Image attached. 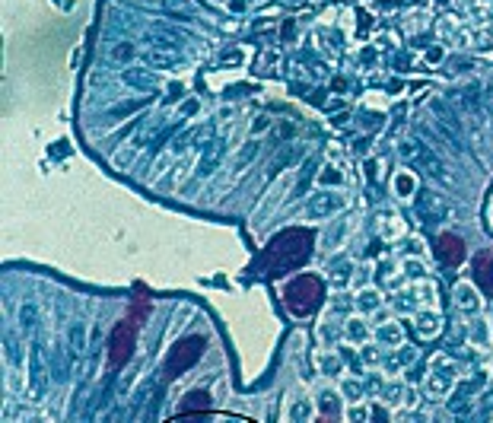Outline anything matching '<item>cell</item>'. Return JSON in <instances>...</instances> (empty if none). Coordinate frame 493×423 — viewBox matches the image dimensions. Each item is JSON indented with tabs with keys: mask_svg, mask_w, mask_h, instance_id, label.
I'll use <instances>...</instances> for the list:
<instances>
[{
	"mask_svg": "<svg viewBox=\"0 0 493 423\" xmlns=\"http://www.w3.org/2000/svg\"><path fill=\"white\" fill-rule=\"evenodd\" d=\"M309 255H312V233L309 229H284L264 249L258 271L264 277H284V274L296 271L299 264H306Z\"/></svg>",
	"mask_w": 493,
	"mask_h": 423,
	"instance_id": "cell-1",
	"label": "cell"
},
{
	"mask_svg": "<svg viewBox=\"0 0 493 423\" xmlns=\"http://www.w3.org/2000/svg\"><path fill=\"white\" fill-rule=\"evenodd\" d=\"M398 156H401V162H408L410 169L430 175L433 181H439V185H449L445 162L439 160L436 153H433V146H426L424 140H404V144H398Z\"/></svg>",
	"mask_w": 493,
	"mask_h": 423,
	"instance_id": "cell-2",
	"label": "cell"
},
{
	"mask_svg": "<svg viewBox=\"0 0 493 423\" xmlns=\"http://www.w3.org/2000/svg\"><path fill=\"white\" fill-rule=\"evenodd\" d=\"M321 296H325V284H321L319 277H312V274H303V277H296L286 286L284 303L293 315H309L319 309Z\"/></svg>",
	"mask_w": 493,
	"mask_h": 423,
	"instance_id": "cell-3",
	"label": "cell"
},
{
	"mask_svg": "<svg viewBox=\"0 0 493 423\" xmlns=\"http://www.w3.org/2000/svg\"><path fill=\"white\" fill-rule=\"evenodd\" d=\"M204 344H207V340L197 338V334L181 338L179 344L169 350V356H166V375H169V379H175V375H181L185 369L195 366V363L201 360V354H204Z\"/></svg>",
	"mask_w": 493,
	"mask_h": 423,
	"instance_id": "cell-4",
	"label": "cell"
},
{
	"mask_svg": "<svg viewBox=\"0 0 493 423\" xmlns=\"http://www.w3.org/2000/svg\"><path fill=\"white\" fill-rule=\"evenodd\" d=\"M134 354V321H118L109 338V363L115 369L125 366Z\"/></svg>",
	"mask_w": 493,
	"mask_h": 423,
	"instance_id": "cell-5",
	"label": "cell"
},
{
	"mask_svg": "<svg viewBox=\"0 0 493 423\" xmlns=\"http://www.w3.org/2000/svg\"><path fill=\"white\" fill-rule=\"evenodd\" d=\"M417 216H420L426 226L443 223L445 216H449V204H445L443 195H436V191H420V195H417Z\"/></svg>",
	"mask_w": 493,
	"mask_h": 423,
	"instance_id": "cell-6",
	"label": "cell"
},
{
	"mask_svg": "<svg viewBox=\"0 0 493 423\" xmlns=\"http://www.w3.org/2000/svg\"><path fill=\"white\" fill-rule=\"evenodd\" d=\"M436 258L445 264V268H459L461 258H465V242H461V236L443 233V236L436 239Z\"/></svg>",
	"mask_w": 493,
	"mask_h": 423,
	"instance_id": "cell-7",
	"label": "cell"
},
{
	"mask_svg": "<svg viewBox=\"0 0 493 423\" xmlns=\"http://www.w3.org/2000/svg\"><path fill=\"white\" fill-rule=\"evenodd\" d=\"M220 160H223V140L220 137L207 140V146H204V153H201V162H197V179L214 175L216 166H220Z\"/></svg>",
	"mask_w": 493,
	"mask_h": 423,
	"instance_id": "cell-8",
	"label": "cell"
},
{
	"mask_svg": "<svg viewBox=\"0 0 493 423\" xmlns=\"http://www.w3.org/2000/svg\"><path fill=\"white\" fill-rule=\"evenodd\" d=\"M181 42H185V35L175 32V29H169V26H156V29H150V32H146V45H150V48L172 51L175 45H181Z\"/></svg>",
	"mask_w": 493,
	"mask_h": 423,
	"instance_id": "cell-9",
	"label": "cell"
},
{
	"mask_svg": "<svg viewBox=\"0 0 493 423\" xmlns=\"http://www.w3.org/2000/svg\"><path fill=\"white\" fill-rule=\"evenodd\" d=\"M474 280L484 290V296H493V255L490 251H480L474 258Z\"/></svg>",
	"mask_w": 493,
	"mask_h": 423,
	"instance_id": "cell-10",
	"label": "cell"
},
{
	"mask_svg": "<svg viewBox=\"0 0 493 423\" xmlns=\"http://www.w3.org/2000/svg\"><path fill=\"white\" fill-rule=\"evenodd\" d=\"M340 207H344V201H340L338 195H315L312 201H309V216H328Z\"/></svg>",
	"mask_w": 493,
	"mask_h": 423,
	"instance_id": "cell-11",
	"label": "cell"
},
{
	"mask_svg": "<svg viewBox=\"0 0 493 423\" xmlns=\"http://www.w3.org/2000/svg\"><path fill=\"white\" fill-rule=\"evenodd\" d=\"M140 61L146 64V67H175L179 64V55L175 51H162V48H146L144 55H140Z\"/></svg>",
	"mask_w": 493,
	"mask_h": 423,
	"instance_id": "cell-12",
	"label": "cell"
},
{
	"mask_svg": "<svg viewBox=\"0 0 493 423\" xmlns=\"http://www.w3.org/2000/svg\"><path fill=\"white\" fill-rule=\"evenodd\" d=\"M121 80H125V83L127 86H137V90H153V86H156V76L153 74H146V70L144 67H127L125 70V74H121Z\"/></svg>",
	"mask_w": 493,
	"mask_h": 423,
	"instance_id": "cell-13",
	"label": "cell"
},
{
	"mask_svg": "<svg viewBox=\"0 0 493 423\" xmlns=\"http://www.w3.org/2000/svg\"><path fill=\"white\" fill-rule=\"evenodd\" d=\"M70 363H77L80 356L86 354V328H83V321H74L70 325Z\"/></svg>",
	"mask_w": 493,
	"mask_h": 423,
	"instance_id": "cell-14",
	"label": "cell"
},
{
	"mask_svg": "<svg viewBox=\"0 0 493 423\" xmlns=\"http://www.w3.org/2000/svg\"><path fill=\"white\" fill-rule=\"evenodd\" d=\"M207 408H210V395H207V391H188L185 401L179 404V410H175V414L185 417V414H195V410H207Z\"/></svg>",
	"mask_w": 493,
	"mask_h": 423,
	"instance_id": "cell-15",
	"label": "cell"
},
{
	"mask_svg": "<svg viewBox=\"0 0 493 423\" xmlns=\"http://www.w3.org/2000/svg\"><path fill=\"white\" fill-rule=\"evenodd\" d=\"M45 391V366H42V347L32 344V395L39 398Z\"/></svg>",
	"mask_w": 493,
	"mask_h": 423,
	"instance_id": "cell-16",
	"label": "cell"
},
{
	"mask_svg": "<svg viewBox=\"0 0 493 423\" xmlns=\"http://www.w3.org/2000/svg\"><path fill=\"white\" fill-rule=\"evenodd\" d=\"M162 13L172 20H195V10L188 0H162Z\"/></svg>",
	"mask_w": 493,
	"mask_h": 423,
	"instance_id": "cell-17",
	"label": "cell"
},
{
	"mask_svg": "<svg viewBox=\"0 0 493 423\" xmlns=\"http://www.w3.org/2000/svg\"><path fill=\"white\" fill-rule=\"evenodd\" d=\"M146 99H134V102H125V105H115V109L109 111V118H125V115H131V111L144 109Z\"/></svg>",
	"mask_w": 493,
	"mask_h": 423,
	"instance_id": "cell-18",
	"label": "cell"
},
{
	"mask_svg": "<svg viewBox=\"0 0 493 423\" xmlns=\"http://www.w3.org/2000/svg\"><path fill=\"white\" fill-rule=\"evenodd\" d=\"M290 160H293V150H290V146H286V150L280 153L277 160H271V169H268V172H271V175H277L280 169H284V166H286V162H290Z\"/></svg>",
	"mask_w": 493,
	"mask_h": 423,
	"instance_id": "cell-19",
	"label": "cell"
},
{
	"mask_svg": "<svg viewBox=\"0 0 493 423\" xmlns=\"http://www.w3.org/2000/svg\"><path fill=\"white\" fill-rule=\"evenodd\" d=\"M439 331V319L436 315H424L420 319V334H436Z\"/></svg>",
	"mask_w": 493,
	"mask_h": 423,
	"instance_id": "cell-20",
	"label": "cell"
},
{
	"mask_svg": "<svg viewBox=\"0 0 493 423\" xmlns=\"http://www.w3.org/2000/svg\"><path fill=\"white\" fill-rule=\"evenodd\" d=\"M111 57H115V61H131V57H134V48H131V45H115V48H111Z\"/></svg>",
	"mask_w": 493,
	"mask_h": 423,
	"instance_id": "cell-21",
	"label": "cell"
},
{
	"mask_svg": "<svg viewBox=\"0 0 493 423\" xmlns=\"http://www.w3.org/2000/svg\"><path fill=\"white\" fill-rule=\"evenodd\" d=\"M22 328H26V331H32V328H35V305L32 303L22 305Z\"/></svg>",
	"mask_w": 493,
	"mask_h": 423,
	"instance_id": "cell-22",
	"label": "cell"
},
{
	"mask_svg": "<svg viewBox=\"0 0 493 423\" xmlns=\"http://www.w3.org/2000/svg\"><path fill=\"white\" fill-rule=\"evenodd\" d=\"M321 408H328V414H338V408H334V395L331 391H325V395H321Z\"/></svg>",
	"mask_w": 493,
	"mask_h": 423,
	"instance_id": "cell-23",
	"label": "cell"
},
{
	"mask_svg": "<svg viewBox=\"0 0 493 423\" xmlns=\"http://www.w3.org/2000/svg\"><path fill=\"white\" fill-rule=\"evenodd\" d=\"M395 188L398 191H410V188H414V181L408 179V175H398V181H395Z\"/></svg>",
	"mask_w": 493,
	"mask_h": 423,
	"instance_id": "cell-24",
	"label": "cell"
},
{
	"mask_svg": "<svg viewBox=\"0 0 493 423\" xmlns=\"http://www.w3.org/2000/svg\"><path fill=\"white\" fill-rule=\"evenodd\" d=\"M258 153V144H251V146H245L242 150V156H239V162H245V160H251V156H255Z\"/></svg>",
	"mask_w": 493,
	"mask_h": 423,
	"instance_id": "cell-25",
	"label": "cell"
},
{
	"mask_svg": "<svg viewBox=\"0 0 493 423\" xmlns=\"http://www.w3.org/2000/svg\"><path fill=\"white\" fill-rule=\"evenodd\" d=\"M490 111H493V90H490Z\"/></svg>",
	"mask_w": 493,
	"mask_h": 423,
	"instance_id": "cell-26",
	"label": "cell"
},
{
	"mask_svg": "<svg viewBox=\"0 0 493 423\" xmlns=\"http://www.w3.org/2000/svg\"><path fill=\"white\" fill-rule=\"evenodd\" d=\"M284 4H299V0H284Z\"/></svg>",
	"mask_w": 493,
	"mask_h": 423,
	"instance_id": "cell-27",
	"label": "cell"
},
{
	"mask_svg": "<svg viewBox=\"0 0 493 423\" xmlns=\"http://www.w3.org/2000/svg\"><path fill=\"white\" fill-rule=\"evenodd\" d=\"M214 4H223V0H214Z\"/></svg>",
	"mask_w": 493,
	"mask_h": 423,
	"instance_id": "cell-28",
	"label": "cell"
}]
</instances>
